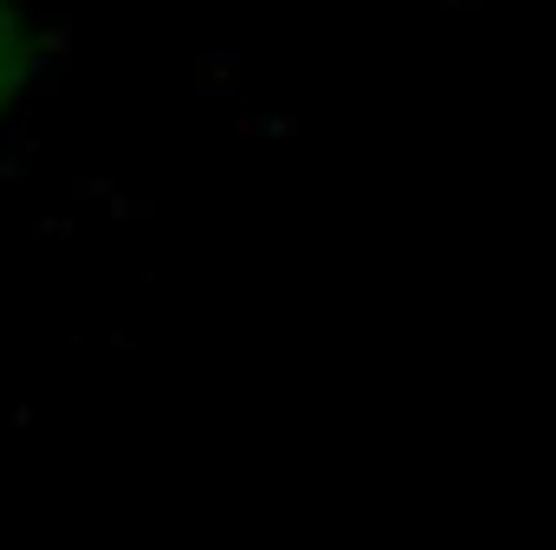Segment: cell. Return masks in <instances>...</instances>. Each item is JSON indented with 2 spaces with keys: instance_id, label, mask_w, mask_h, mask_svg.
<instances>
[{
  "instance_id": "obj_1",
  "label": "cell",
  "mask_w": 556,
  "mask_h": 550,
  "mask_svg": "<svg viewBox=\"0 0 556 550\" xmlns=\"http://www.w3.org/2000/svg\"><path fill=\"white\" fill-rule=\"evenodd\" d=\"M39 78H46V26L33 0H0V124L20 117Z\"/></svg>"
}]
</instances>
